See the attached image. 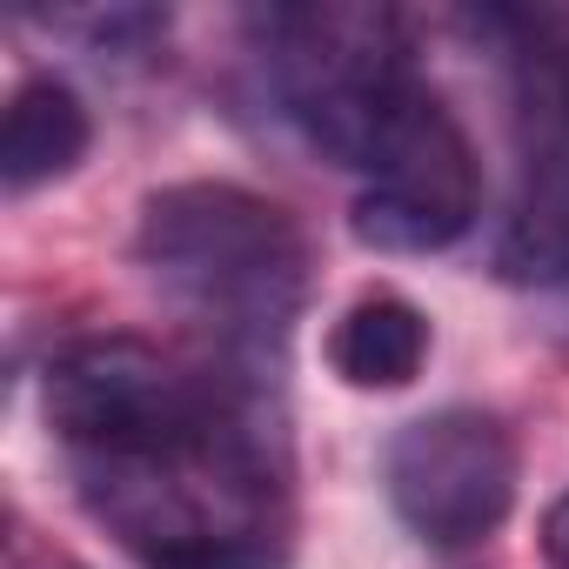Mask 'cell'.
I'll use <instances>...</instances> for the list:
<instances>
[{"mask_svg": "<svg viewBox=\"0 0 569 569\" xmlns=\"http://www.w3.org/2000/svg\"><path fill=\"white\" fill-rule=\"evenodd\" d=\"M274 94L329 161L356 168L396 121V108L422 88L409 61V28L396 8L369 0H316V8H268L261 14Z\"/></svg>", "mask_w": 569, "mask_h": 569, "instance_id": "3", "label": "cell"}, {"mask_svg": "<svg viewBox=\"0 0 569 569\" xmlns=\"http://www.w3.org/2000/svg\"><path fill=\"white\" fill-rule=\"evenodd\" d=\"M529 121H536L529 188H522L516 221L502 228V248H496V268L509 281L522 268H536L542 254L569 248V48L536 54V68H529Z\"/></svg>", "mask_w": 569, "mask_h": 569, "instance_id": "6", "label": "cell"}, {"mask_svg": "<svg viewBox=\"0 0 569 569\" xmlns=\"http://www.w3.org/2000/svg\"><path fill=\"white\" fill-rule=\"evenodd\" d=\"M141 268L154 289L208 329L221 362L261 376L309 302L302 221L241 181H168L141 201Z\"/></svg>", "mask_w": 569, "mask_h": 569, "instance_id": "2", "label": "cell"}, {"mask_svg": "<svg viewBox=\"0 0 569 569\" xmlns=\"http://www.w3.org/2000/svg\"><path fill=\"white\" fill-rule=\"evenodd\" d=\"M48 429L81 502L168 569L228 542H281L289 456L241 362H181L141 336H88L48 362Z\"/></svg>", "mask_w": 569, "mask_h": 569, "instance_id": "1", "label": "cell"}, {"mask_svg": "<svg viewBox=\"0 0 569 569\" xmlns=\"http://www.w3.org/2000/svg\"><path fill=\"white\" fill-rule=\"evenodd\" d=\"M429 362V316L402 296H362L329 329V369L349 389H409Z\"/></svg>", "mask_w": 569, "mask_h": 569, "instance_id": "8", "label": "cell"}, {"mask_svg": "<svg viewBox=\"0 0 569 569\" xmlns=\"http://www.w3.org/2000/svg\"><path fill=\"white\" fill-rule=\"evenodd\" d=\"M516 482H522V462H516L509 422L469 402L402 422L382 456L389 509L429 549H469L496 536L516 509Z\"/></svg>", "mask_w": 569, "mask_h": 569, "instance_id": "5", "label": "cell"}, {"mask_svg": "<svg viewBox=\"0 0 569 569\" xmlns=\"http://www.w3.org/2000/svg\"><path fill=\"white\" fill-rule=\"evenodd\" d=\"M88 141H94V121L68 81H54V74L21 81L8 94V114H0V188L28 194V188L74 174Z\"/></svg>", "mask_w": 569, "mask_h": 569, "instance_id": "7", "label": "cell"}, {"mask_svg": "<svg viewBox=\"0 0 569 569\" xmlns=\"http://www.w3.org/2000/svg\"><path fill=\"white\" fill-rule=\"evenodd\" d=\"M542 562L549 569H569V496H556L549 509H542Z\"/></svg>", "mask_w": 569, "mask_h": 569, "instance_id": "9", "label": "cell"}, {"mask_svg": "<svg viewBox=\"0 0 569 569\" xmlns=\"http://www.w3.org/2000/svg\"><path fill=\"white\" fill-rule=\"evenodd\" d=\"M482 214V161L442 94L422 81L362 161L356 241L376 254H442Z\"/></svg>", "mask_w": 569, "mask_h": 569, "instance_id": "4", "label": "cell"}]
</instances>
